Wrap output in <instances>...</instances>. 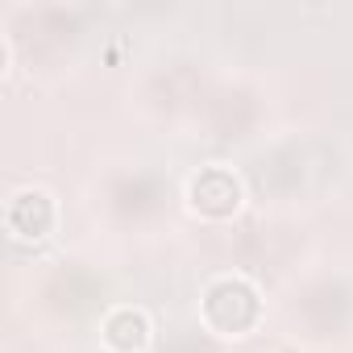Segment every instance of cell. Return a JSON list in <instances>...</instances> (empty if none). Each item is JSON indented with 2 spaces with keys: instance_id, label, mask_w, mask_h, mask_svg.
I'll list each match as a JSON object with an SVG mask.
<instances>
[{
  "instance_id": "obj_1",
  "label": "cell",
  "mask_w": 353,
  "mask_h": 353,
  "mask_svg": "<svg viewBox=\"0 0 353 353\" xmlns=\"http://www.w3.org/2000/svg\"><path fill=\"white\" fill-rule=\"evenodd\" d=\"M225 312H233V320H229V336L250 332V328L258 324V295H254V287L241 283V279H221V283L204 295V320L216 328V324L225 320Z\"/></svg>"
},
{
  "instance_id": "obj_2",
  "label": "cell",
  "mask_w": 353,
  "mask_h": 353,
  "mask_svg": "<svg viewBox=\"0 0 353 353\" xmlns=\"http://www.w3.org/2000/svg\"><path fill=\"white\" fill-rule=\"evenodd\" d=\"M5 221H9V229H13L17 237H46L50 225H54V204H50L46 192H21V196L9 204Z\"/></svg>"
},
{
  "instance_id": "obj_3",
  "label": "cell",
  "mask_w": 353,
  "mask_h": 353,
  "mask_svg": "<svg viewBox=\"0 0 353 353\" xmlns=\"http://www.w3.org/2000/svg\"><path fill=\"white\" fill-rule=\"evenodd\" d=\"M237 179L229 170H204L200 179L192 183V200H196V208H204V212H212V216H225V212H233L237 208Z\"/></svg>"
}]
</instances>
